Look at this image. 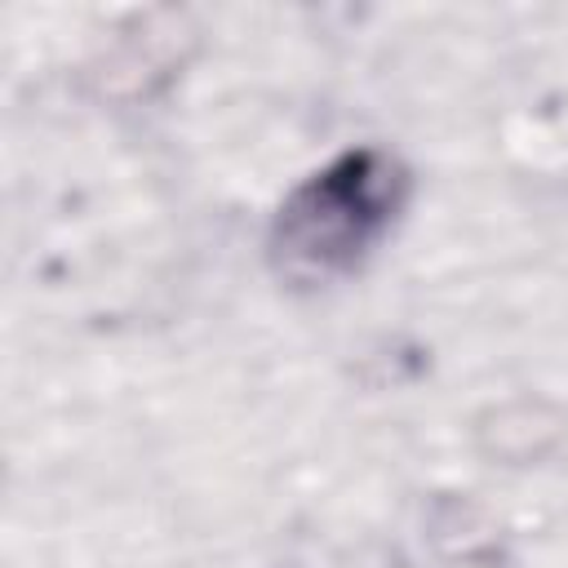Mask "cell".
Instances as JSON below:
<instances>
[{"instance_id": "obj_1", "label": "cell", "mask_w": 568, "mask_h": 568, "mask_svg": "<svg viewBox=\"0 0 568 568\" xmlns=\"http://www.w3.org/2000/svg\"><path fill=\"white\" fill-rule=\"evenodd\" d=\"M399 204V169L377 151H355L315 173L275 226V253L297 280H328L346 271L390 222Z\"/></svg>"}]
</instances>
